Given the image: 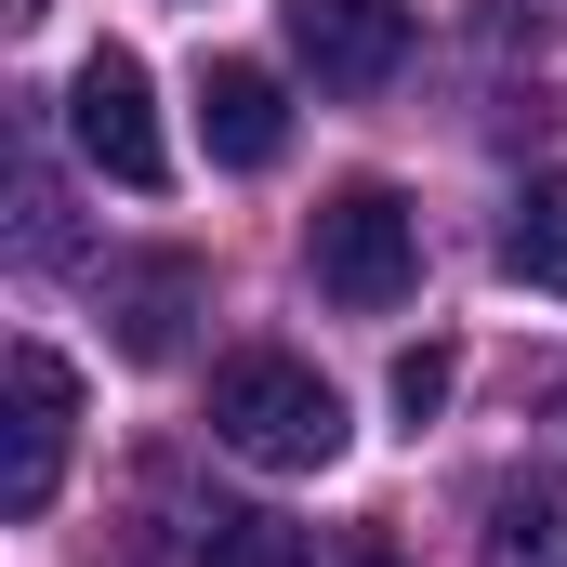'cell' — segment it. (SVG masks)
I'll list each match as a JSON object with an SVG mask.
<instances>
[{"instance_id":"obj_2","label":"cell","mask_w":567,"mask_h":567,"mask_svg":"<svg viewBox=\"0 0 567 567\" xmlns=\"http://www.w3.org/2000/svg\"><path fill=\"white\" fill-rule=\"evenodd\" d=\"M303 251H317V290L343 317H383V303H410V278H423V225H410L396 185H330L317 225H303Z\"/></svg>"},{"instance_id":"obj_3","label":"cell","mask_w":567,"mask_h":567,"mask_svg":"<svg viewBox=\"0 0 567 567\" xmlns=\"http://www.w3.org/2000/svg\"><path fill=\"white\" fill-rule=\"evenodd\" d=\"M66 133H80V158H93L106 185H133V198L172 185V145H158V106H145V66L120 53V40L66 80Z\"/></svg>"},{"instance_id":"obj_5","label":"cell","mask_w":567,"mask_h":567,"mask_svg":"<svg viewBox=\"0 0 567 567\" xmlns=\"http://www.w3.org/2000/svg\"><path fill=\"white\" fill-rule=\"evenodd\" d=\"M278 27L317 93H383L410 66V0H278Z\"/></svg>"},{"instance_id":"obj_9","label":"cell","mask_w":567,"mask_h":567,"mask_svg":"<svg viewBox=\"0 0 567 567\" xmlns=\"http://www.w3.org/2000/svg\"><path fill=\"white\" fill-rule=\"evenodd\" d=\"M198 133H212L225 172H278V145H290L278 80H265V66H212V80H198Z\"/></svg>"},{"instance_id":"obj_11","label":"cell","mask_w":567,"mask_h":567,"mask_svg":"<svg viewBox=\"0 0 567 567\" xmlns=\"http://www.w3.org/2000/svg\"><path fill=\"white\" fill-rule=\"evenodd\" d=\"M396 410H410V423H435V410H449V343L396 357Z\"/></svg>"},{"instance_id":"obj_4","label":"cell","mask_w":567,"mask_h":567,"mask_svg":"<svg viewBox=\"0 0 567 567\" xmlns=\"http://www.w3.org/2000/svg\"><path fill=\"white\" fill-rule=\"evenodd\" d=\"M0 383H13V423H0V515H40V502H53V475H66L80 370H66L53 343H13V357H0Z\"/></svg>"},{"instance_id":"obj_10","label":"cell","mask_w":567,"mask_h":567,"mask_svg":"<svg viewBox=\"0 0 567 567\" xmlns=\"http://www.w3.org/2000/svg\"><path fill=\"white\" fill-rule=\"evenodd\" d=\"M502 278L567 290V172H528V198L502 212Z\"/></svg>"},{"instance_id":"obj_1","label":"cell","mask_w":567,"mask_h":567,"mask_svg":"<svg viewBox=\"0 0 567 567\" xmlns=\"http://www.w3.org/2000/svg\"><path fill=\"white\" fill-rule=\"evenodd\" d=\"M212 449H238L265 475H330L343 462V396L303 357H225L212 370Z\"/></svg>"},{"instance_id":"obj_7","label":"cell","mask_w":567,"mask_h":567,"mask_svg":"<svg viewBox=\"0 0 567 567\" xmlns=\"http://www.w3.org/2000/svg\"><path fill=\"white\" fill-rule=\"evenodd\" d=\"M198 265L185 251H145V265H106V317H120V357H185V317H198Z\"/></svg>"},{"instance_id":"obj_8","label":"cell","mask_w":567,"mask_h":567,"mask_svg":"<svg viewBox=\"0 0 567 567\" xmlns=\"http://www.w3.org/2000/svg\"><path fill=\"white\" fill-rule=\"evenodd\" d=\"M475 567H567V475H555V462H528V475L488 488Z\"/></svg>"},{"instance_id":"obj_6","label":"cell","mask_w":567,"mask_h":567,"mask_svg":"<svg viewBox=\"0 0 567 567\" xmlns=\"http://www.w3.org/2000/svg\"><path fill=\"white\" fill-rule=\"evenodd\" d=\"M145 515H158V528H145L158 567H290V528L251 515V502H185V488H158Z\"/></svg>"},{"instance_id":"obj_12","label":"cell","mask_w":567,"mask_h":567,"mask_svg":"<svg viewBox=\"0 0 567 567\" xmlns=\"http://www.w3.org/2000/svg\"><path fill=\"white\" fill-rule=\"evenodd\" d=\"M357 567H383V555H357Z\"/></svg>"}]
</instances>
